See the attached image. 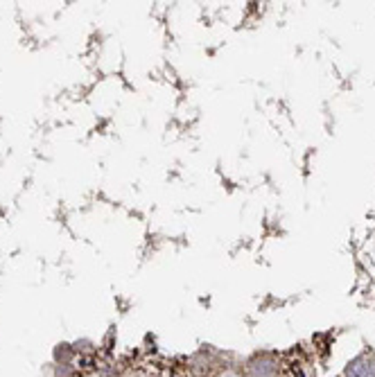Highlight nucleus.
Here are the masks:
<instances>
[{
	"label": "nucleus",
	"instance_id": "1",
	"mask_svg": "<svg viewBox=\"0 0 375 377\" xmlns=\"http://www.w3.org/2000/svg\"><path fill=\"white\" fill-rule=\"evenodd\" d=\"M273 375H276V364L267 355L256 357L249 364V377H273Z\"/></svg>",
	"mask_w": 375,
	"mask_h": 377
},
{
	"label": "nucleus",
	"instance_id": "2",
	"mask_svg": "<svg viewBox=\"0 0 375 377\" xmlns=\"http://www.w3.org/2000/svg\"><path fill=\"white\" fill-rule=\"evenodd\" d=\"M346 377H375V359L373 357H360L355 359L348 371Z\"/></svg>",
	"mask_w": 375,
	"mask_h": 377
},
{
	"label": "nucleus",
	"instance_id": "3",
	"mask_svg": "<svg viewBox=\"0 0 375 377\" xmlns=\"http://www.w3.org/2000/svg\"><path fill=\"white\" fill-rule=\"evenodd\" d=\"M224 377H240L238 373H233V371H229V373H224Z\"/></svg>",
	"mask_w": 375,
	"mask_h": 377
}]
</instances>
